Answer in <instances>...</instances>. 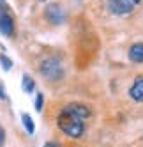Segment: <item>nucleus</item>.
I'll return each mask as SVG.
<instances>
[{"label": "nucleus", "mask_w": 143, "mask_h": 147, "mask_svg": "<svg viewBox=\"0 0 143 147\" xmlns=\"http://www.w3.org/2000/svg\"><path fill=\"white\" fill-rule=\"evenodd\" d=\"M129 96L132 101L143 103V75H138L132 82V85L129 87Z\"/></svg>", "instance_id": "7"}, {"label": "nucleus", "mask_w": 143, "mask_h": 147, "mask_svg": "<svg viewBox=\"0 0 143 147\" xmlns=\"http://www.w3.org/2000/svg\"><path fill=\"white\" fill-rule=\"evenodd\" d=\"M39 2H49V0H39Z\"/></svg>", "instance_id": "16"}, {"label": "nucleus", "mask_w": 143, "mask_h": 147, "mask_svg": "<svg viewBox=\"0 0 143 147\" xmlns=\"http://www.w3.org/2000/svg\"><path fill=\"white\" fill-rule=\"evenodd\" d=\"M60 112H64V113H69V115H74V117L81 119V121H87L90 115H92V110L88 105L85 103H80V101H73V103H67L65 107L60 110Z\"/></svg>", "instance_id": "6"}, {"label": "nucleus", "mask_w": 143, "mask_h": 147, "mask_svg": "<svg viewBox=\"0 0 143 147\" xmlns=\"http://www.w3.org/2000/svg\"><path fill=\"white\" fill-rule=\"evenodd\" d=\"M44 147H62V145L57 144V142H46V144H44Z\"/></svg>", "instance_id": "15"}, {"label": "nucleus", "mask_w": 143, "mask_h": 147, "mask_svg": "<svg viewBox=\"0 0 143 147\" xmlns=\"http://www.w3.org/2000/svg\"><path fill=\"white\" fill-rule=\"evenodd\" d=\"M21 124H23V128L28 135H34L35 133V124H34V119L30 117V113L27 112H21Z\"/></svg>", "instance_id": "9"}, {"label": "nucleus", "mask_w": 143, "mask_h": 147, "mask_svg": "<svg viewBox=\"0 0 143 147\" xmlns=\"http://www.w3.org/2000/svg\"><path fill=\"white\" fill-rule=\"evenodd\" d=\"M57 126H58V129L62 131L65 136H69V138H81V136L85 135V129H87L85 121L74 117V115L64 113V112L58 113Z\"/></svg>", "instance_id": "2"}, {"label": "nucleus", "mask_w": 143, "mask_h": 147, "mask_svg": "<svg viewBox=\"0 0 143 147\" xmlns=\"http://www.w3.org/2000/svg\"><path fill=\"white\" fill-rule=\"evenodd\" d=\"M39 75L43 76L46 82H60L65 75V69L62 64V59L58 55H48L39 62Z\"/></svg>", "instance_id": "1"}, {"label": "nucleus", "mask_w": 143, "mask_h": 147, "mask_svg": "<svg viewBox=\"0 0 143 147\" xmlns=\"http://www.w3.org/2000/svg\"><path fill=\"white\" fill-rule=\"evenodd\" d=\"M4 142H5V129L0 126V147L4 145Z\"/></svg>", "instance_id": "13"}, {"label": "nucleus", "mask_w": 143, "mask_h": 147, "mask_svg": "<svg viewBox=\"0 0 143 147\" xmlns=\"http://www.w3.org/2000/svg\"><path fill=\"white\" fill-rule=\"evenodd\" d=\"M134 2H136V4H140V2H141V0H134Z\"/></svg>", "instance_id": "17"}, {"label": "nucleus", "mask_w": 143, "mask_h": 147, "mask_svg": "<svg viewBox=\"0 0 143 147\" xmlns=\"http://www.w3.org/2000/svg\"><path fill=\"white\" fill-rule=\"evenodd\" d=\"M0 66H2V69H4V71H11V69H13V60L9 59L7 55L0 53Z\"/></svg>", "instance_id": "12"}, {"label": "nucleus", "mask_w": 143, "mask_h": 147, "mask_svg": "<svg viewBox=\"0 0 143 147\" xmlns=\"http://www.w3.org/2000/svg\"><path fill=\"white\" fill-rule=\"evenodd\" d=\"M0 34L9 39L16 36V20L7 0H0Z\"/></svg>", "instance_id": "3"}, {"label": "nucleus", "mask_w": 143, "mask_h": 147, "mask_svg": "<svg viewBox=\"0 0 143 147\" xmlns=\"http://www.w3.org/2000/svg\"><path fill=\"white\" fill-rule=\"evenodd\" d=\"M34 107H35V110H37V112H43V107H44V94H43V92H35Z\"/></svg>", "instance_id": "11"}, {"label": "nucleus", "mask_w": 143, "mask_h": 147, "mask_svg": "<svg viewBox=\"0 0 143 147\" xmlns=\"http://www.w3.org/2000/svg\"><path fill=\"white\" fill-rule=\"evenodd\" d=\"M21 89L27 92V94H32L35 90V80L30 76V75H23L21 76Z\"/></svg>", "instance_id": "10"}, {"label": "nucleus", "mask_w": 143, "mask_h": 147, "mask_svg": "<svg viewBox=\"0 0 143 147\" xmlns=\"http://www.w3.org/2000/svg\"><path fill=\"white\" fill-rule=\"evenodd\" d=\"M106 5H108V11L113 16H126L134 11V7L138 4L134 0H108Z\"/></svg>", "instance_id": "5"}, {"label": "nucleus", "mask_w": 143, "mask_h": 147, "mask_svg": "<svg viewBox=\"0 0 143 147\" xmlns=\"http://www.w3.org/2000/svg\"><path fill=\"white\" fill-rule=\"evenodd\" d=\"M127 59L132 64H143V43H134L129 51H127Z\"/></svg>", "instance_id": "8"}, {"label": "nucleus", "mask_w": 143, "mask_h": 147, "mask_svg": "<svg viewBox=\"0 0 143 147\" xmlns=\"http://www.w3.org/2000/svg\"><path fill=\"white\" fill-rule=\"evenodd\" d=\"M0 99H2V101H5V99H7V94H5V89H4L2 83H0Z\"/></svg>", "instance_id": "14"}, {"label": "nucleus", "mask_w": 143, "mask_h": 147, "mask_svg": "<svg viewBox=\"0 0 143 147\" xmlns=\"http://www.w3.org/2000/svg\"><path fill=\"white\" fill-rule=\"evenodd\" d=\"M44 20L49 23V25H62L65 23V20H67V13H65V9L60 5L58 2H48V5L44 7Z\"/></svg>", "instance_id": "4"}]
</instances>
